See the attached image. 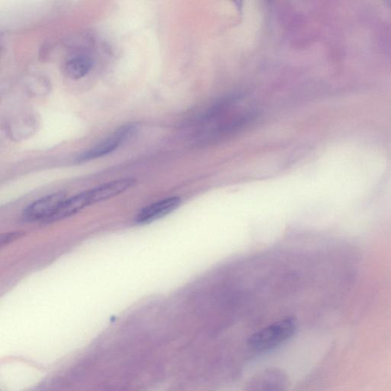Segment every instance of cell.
<instances>
[{
    "label": "cell",
    "instance_id": "obj_6",
    "mask_svg": "<svg viewBox=\"0 0 391 391\" xmlns=\"http://www.w3.org/2000/svg\"><path fill=\"white\" fill-rule=\"evenodd\" d=\"M136 181L134 178L128 177L115 179L88 190L90 204L93 205L100 203L118 196L134 187Z\"/></svg>",
    "mask_w": 391,
    "mask_h": 391
},
{
    "label": "cell",
    "instance_id": "obj_4",
    "mask_svg": "<svg viewBox=\"0 0 391 391\" xmlns=\"http://www.w3.org/2000/svg\"><path fill=\"white\" fill-rule=\"evenodd\" d=\"M63 192L53 193L30 204L24 212V218L28 221H46L54 215L61 205L66 202Z\"/></svg>",
    "mask_w": 391,
    "mask_h": 391
},
{
    "label": "cell",
    "instance_id": "obj_9",
    "mask_svg": "<svg viewBox=\"0 0 391 391\" xmlns=\"http://www.w3.org/2000/svg\"><path fill=\"white\" fill-rule=\"evenodd\" d=\"M23 234L21 232H11V234H7L1 236L0 239V243H1V246L9 244V243L12 242L17 239H19Z\"/></svg>",
    "mask_w": 391,
    "mask_h": 391
},
{
    "label": "cell",
    "instance_id": "obj_2",
    "mask_svg": "<svg viewBox=\"0 0 391 391\" xmlns=\"http://www.w3.org/2000/svg\"><path fill=\"white\" fill-rule=\"evenodd\" d=\"M295 331V321L291 318L284 319L253 334L249 340V345L254 351L266 352L288 341Z\"/></svg>",
    "mask_w": 391,
    "mask_h": 391
},
{
    "label": "cell",
    "instance_id": "obj_1",
    "mask_svg": "<svg viewBox=\"0 0 391 391\" xmlns=\"http://www.w3.org/2000/svg\"><path fill=\"white\" fill-rule=\"evenodd\" d=\"M256 116L254 105L234 95L214 103L189 123V139L194 144H210L245 129Z\"/></svg>",
    "mask_w": 391,
    "mask_h": 391
},
{
    "label": "cell",
    "instance_id": "obj_7",
    "mask_svg": "<svg viewBox=\"0 0 391 391\" xmlns=\"http://www.w3.org/2000/svg\"><path fill=\"white\" fill-rule=\"evenodd\" d=\"M90 205L88 192L80 193L75 197L66 199V202L61 205L56 214L50 217L46 223H54V221L70 217Z\"/></svg>",
    "mask_w": 391,
    "mask_h": 391
},
{
    "label": "cell",
    "instance_id": "obj_3",
    "mask_svg": "<svg viewBox=\"0 0 391 391\" xmlns=\"http://www.w3.org/2000/svg\"><path fill=\"white\" fill-rule=\"evenodd\" d=\"M137 130H138V127L136 124L122 125L107 138L78 155L76 161L79 163L86 162L111 154L118 150L121 145L131 139Z\"/></svg>",
    "mask_w": 391,
    "mask_h": 391
},
{
    "label": "cell",
    "instance_id": "obj_8",
    "mask_svg": "<svg viewBox=\"0 0 391 391\" xmlns=\"http://www.w3.org/2000/svg\"><path fill=\"white\" fill-rule=\"evenodd\" d=\"M92 58L85 55H80L71 58L66 63L65 72L68 78L79 80L85 77L93 68Z\"/></svg>",
    "mask_w": 391,
    "mask_h": 391
},
{
    "label": "cell",
    "instance_id": "obj_5",
    "mask_svg": "<svg viewBox=\"0 0 391 391\" xmlns=\"http://www.w3.org/2000/svg\"><path fill=\"white\" fill-rule=\"evenodd\" d=\"M182 204V199L177 197H168L160 200L142 209L137 216L136 221L139 224H149L157 219L172 214Z\"/></svg>",
    "mask_w": 391,
    "mask_h": 391
}]
</instances>
